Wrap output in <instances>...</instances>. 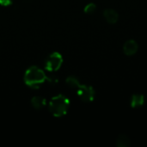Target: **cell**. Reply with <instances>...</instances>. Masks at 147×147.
<instances>
[{
	"label": "cell",
	"instance_id": "obj_1",
	"mask_svg": "<svg viewBox=\"0 0 147 147\" xmlns=\"http://www.w3.org/2000/svg\"><path fill=\"white\" fill-rule=\"evenodd\" d=\"M66 83L71 88L75 89L78 91V95L82 101L89 102L94 100L95 91L92 87L81 84L75 77H69L66 79Z\"/></svg>",
	"mask_w": 147,
	"mask_h": 147
},
{
	"label": "cell",
	"instance_id": "obj_2",
	"mask_svg": "<svg viewBox=\"0 0 147 147\" xmlns=\"http://www.w3.org/2000/svg\"><path fill=\"white\" fill-rule=\"evenodd\" d=\"M70 107V101L64 96L59 95L53 97L49 102V111L55 117L65 115Z\"/></svg>",
	"mask_w": 147,
	"mask_h": 147
},
{
	"label": "cell",
	"instance_id": "obj_3",
	"mask_svg": "<svg viewBox=\"0 0 147 147\" xmlns=\"http://www.w3.org/2000/svg\"><path fill=\"white\" fill-rule=\"evenodd\" d=\"M47 79L46 74L37 67H31L29 68L24 77L25 84L28 86L34 87L43 84Z\"/></svg>",
	"mask_w": 147,
	"mask_h": 147
},
{
	"label": "cell",
	"instance_id": "obj_4",
	"mask_svg": "<svg viewBox=\"0 0 147 147\" xmlns=\"http://www.w3.org/2000/svg\"><path fill=\"white\" fill-rule=\"evenodd\" d=\"M63 63L62 56L58 53H52L46 61V69L49 71H58Z\"/></svg>",
	"mask_w": 147,
	"mask_h": 147
},
{
	"label": "cell",
	"instance_id": "obj_5",
	"mask_svg": "<svg viewBox=\"0 0 147 147\" xmlns=\"http://www.w3.org/2000/svg\"><path fill=\"white\" fill-rule=\"evenodd\" d=\"M139 49V45L136 40H127L123 47V51L126 55L127 56H132L138 52Z\"/></svg>",
	"mask_w": 147,
	"mask_h": 147
},
{
	"label": "cell",
	"instance_id": "obj_6",
	"mask_svg": "<svg viewBox=\"0 0 147 147\" xmlns=\"http://www.w3.org/2000/svg\"><path fill=\"white\" fill-rule=\"evenodd\" d=\"M103 16H104L105 20L109 23H111V24L116 23L118 22V19H119L118 13L115 9H105L104 12H103Z\"/></svg>",
	"mask_w": 147,
	"mask_h": 147
},
{
	"label": "cell",
	"instance_id": "obj_7",
	"mask_svg": "<svg viewBox=\"0 0 147 147\" xmlns=\"http://www.w3.org/2000/svg\"><path fill=\"white\" fill-rule=\"evenodd\" d=\"M145 103V97L143 95H134L131 100V106L132 108H140L143 106Z\"/></svg>",
	"mask_w": 147,
	"mask_h": 147
},
{
	"label": "cell",
	"instance_id": "obj_8",
	"mask_svg": "<svg viewBox=\"0 0 147 147\" xmlns=\"http://www.w3.org/2000/svg\"><path fill=\"white\" fill-rule=\"evenodd\" d=\"M116 145L118 147H128L130 146V140L127 135L121 134L116 140Z\"/></svg>",
	"mask_w": 147,
	"mask_h": 147
},
{
	"label": "cell",
	"instance_id": "obj_9",
	"mask_svg": "<svg viewBox=\"0 0 147 147\" xmlns=\"http://www.w3.org/2000/svg\"><path fill=\"white\" fill-rule=\"evenodd\" d=\"M32 105L36 109H40L46 105V100L41 97H34L32 100Z\"/></svg>",
	"mask_w": 147,
	"mask_h": 147
},
{
	"label": "cell",
	"instance_id": "obj_10",
	"mask_svg": "<svg viewBox=\"0 0 147 147\" xmlns=\"http://www.w3.org/2000/svg\"><path fill=\"white\" fill-rule=\"evenodd\" d=\"M96 9V6L95 3H89L85 8H84V11L85 13H88V14H91L93 12H95Z\"/></svg>",
	"mask_w": 147,
	"mask_h": 147
},
{
	"label": "cell",
	"instance_id": "obj_11",
	"mask_svg": "<svg viewBox=\"0 0 147 147\" xmlns=\"http://www.w3.org/2000/svg\"><path fill=\"white\" fill-rule=\"evenodd\" d=\"M11 3V0H0V4L2 5H9Z\"/></svg>",
	"mask_w": 147,
	"mask_h": 147
}]
</instances>
